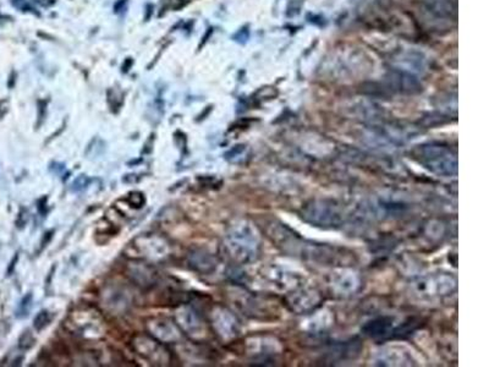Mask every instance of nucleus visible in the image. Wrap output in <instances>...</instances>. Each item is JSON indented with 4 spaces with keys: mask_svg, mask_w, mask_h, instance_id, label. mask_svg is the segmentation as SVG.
<instances>
[{
    "mask_svg": "<svg viewBox=\"0 0 489 367\" xmlns=\"http://www.w3.org/2000/svg\"><path fill=\"white\" fill-rule=\"evenodd\" d=\"M412 158L438 177L458 175V155L451 147L443 143H424L415 147L412 151Z\"/></svg>",
    "mask_w": 489,
    "mask_h": 367,
    "instance_id": "nucleus-1",
    "label": "nucleus"
},
{
    "mask_svg": "<svg viewBox=\"0 0 489 367\" xmlns=\"http://www.w3.org/2000/svg\"><path fill=\"white\" fill-rule=\"evenodd\" d=\"M226 249L236 262H251L258 255L260 238L251 225L240 222L233 225L226 234Z\"/></svg>",
    "mask_w": 489,
    "mask_h": 367,
    "instance_id": "nucleus-2",
    "label": "nucleus"
},
{
    "mask_svg": "<svg viewBox=\"0 0 489 367\" xmlns=\"http://www.w3.org/2000/svg\"><path fill=\"white\" fill-rule=\"evenodd\" d=\"M301 214L310 224L322 228H335L344 219L342 208L332 200H313L303 206Z\"/></svg>",
    "mask_w": 489,
    "mask_h": 367,
    "instance_id": "nucleus-3",
    "label": "nucleus"
},
{
    "mask_svg": "<svg viewBox=\"0 0 489 367\" xmlns=\"http://www.w3.org/2000/svg\"><path fill=\"white\" fill-rule=\"evenodd\" d=\"M132 346L137 351V354L152 363L165 365L170 361L169 354L164 349V346L160 344V341L152 339L147 336H137L132 341Z\"/></svg>",
    "mask_w": 489,
    "mask_h": 367,
    "instance_id": "nucleus-4",
    "label": "nucleus"
},
{
    "mask_svg": "<svg viewBox=\"0 0 489 367\" xmlns=\"http://www.w3.org/2000/svg\"><path fill=\"white\" fill-rule=\"evenodd\" d=\"M419 290V295L420 296H442V295H448V293H451V290L455 289L456 286V281L451 276H446V274H438V276H431L426 279H420V281L415 283Z\"/></svg>",
    "mask_w": 489,
    "mask_h": 367,
    "instance_id": "nucleus-5",
    "label": "nucleus"
},
{
    "mask_svg": "<svg viewBox=\"0 0 489 367\" xmlns=\"http://www.w3.org/2000/svg\"><path fill=\"white\" fill-rule=\"evenodd\" d=\"M134 247L137 249L144 259L151 261L165 259L169 252V244L157 235L139 237L134 242Z\"/></svg>",
    "mask_w": 489,
    "mask_h": 367,
    "instance_id": "nucleus-6",
    "label": "nucleus"
},
{
    "mask_svg": "<svg viewBox=\"0 0 489 367\" xmlns=\"http://www.w3.org/2000/svg\"><path fill=\"white\" fill-rule=\"evenodd\" d=\"M388 81L390 86L393 87V90L407 93V95H415L422 90L420 81L417 80L415 75L409 73L406 70H391L388 75Z\"/></svg>",
    "mask_w": 489,
    "mask_h": 367,
    "instance_id": "nucleus-7",
    "label": "nucleus"
},
{
    "mask_svg": "<svg viewBox=\"0 0 489 367\" xmlns=\"http://www.w3.org/2000/svg\"><path fill=\"white\" fill-rule=\"evenodd\" d=\"M213 327L223 339H233L238 334V324L234 316L226 309L213 312Z\"/></svg>",
    "mask_w": 489,
    "mask_h": 367,
    "instance_id": "nucleus-8",
    "label": "nucleus"
},
{
    "mask_svg": "<svg viewBox=\"0 0 489 367\" xmlns=\"http://www.w3.org/2000/svg\"><path fill=\"white\" fill-rule=\"evenodd\" d=\"M148 331L160 343H178L182 339V332L178 327L172 321L164 319L152 320L148 324Z\"/></svg>",
    "mask_w": 489,
    "mask_h": 367,
    "instance_id": "nucleus-9",
    "label": "nucleus"
},
{
    "mask_svg": "<svg viewBox=\"0 0 489 367\" xmlns=\"http://www.w3.org/2000/svg\"><path fill=\"white\" fill-rule=\"evenodd\" d=\"M362 332L364 336L376 341H384V339L391 338L394 332V319L387 317V316L374 319L364 324Z\"/></svg>",
    "mask_w": 489,
    "mask_h": 367,
    "instance_id": "nucleus-10",
    "label": "nucleus"
},
{
    "mask_svg": "<svg viewBox=\"0 0 489 367\" xmlns=\"http://www.w3.org/2000/svg\"><path fill=\"white\" fill-rule=\"evenodd\" d=\"M177 322L182 332L186 334H191V336L204 334V324L195 310H192L190 307H182L177 311Z\"/></svg>",
    "mask_w": 489,
    "mask_h": 367,
    "instance_id": "nucleus-11",
    "label": "nucleus"
},
{
    "mask_svg": "<svg viewBox=\"0 0 489 367\" xmlns=\"http://www.w3.org/2000/svg\"><path fill=\"white\" fill-rule=\"evenodd\" d=\"M189 262H190L191 267L196 269L197 272L204 273V274H211L216 271V259L206 251L199 250L191 252L189 255Z\"/></svg>",
    "mask_w": 489,
    "mask_h": 367,
    "instance_id": "nucleus-12",
    "label": "nucleus"
},
{
    "mask_svg": "<svg viewBox=\"0 0 489 367\" xmlns=\"http://www.w3.org/2000/svg\"><path fill=\"white\" fill-rule=\"evenodd\" d=\"M127 276H130L131 281L142 286L152 285L157 279V273L154 272V269L149 267L148 264H132V266L127 269Z\"/></svg>",
    "mask_w": 489,
    "mask_h": 367,
    "instance_id": "nucleus-13",
    "label": "nucleus"
},
{
    "mask_svg": "<svg viewBox=\"0 0 489 367\" xmlns=\"http://www.w3.org/2000/svg\"><path fill=\"white\" fill-rule=\"evenodd\" d=\"M51 321H52V315L43 310V311L38 312V315L36 316L33 326L38 332H41L42 329L47 327L48 324H51Z\"/></svg>",
    "mask_w": 489,
    "mask_h": 367,
    "instance_id": "nucleus-14",
    "label": "nucleus"
},
{
    "mask_svg": "<svg viewBox=\"0 0 489 367\" xmlns=\"http://www.w3.org/2000/svg\"><path fill=\"white\" fill-rule=\"evenodd\" d=\"M31 306H32V295H31V294H27L26 296L22 299L21 303L19 305V319L26 317V316L28 315V312H30Z\"/></svg>",
    "mask_w": 489,
    "mask_h": 367,
    "instance_id": "nucleus-15",
    "label": "nucleus"
},
{
    "mask_svg": "<svg viewBox=\"0 0 489 367\" xmlns=\"http://www.w3.org/2000/svg\"><path fill=\"white\" fill-rule=\"evenodd\" d=\"M91 182L92 180L90 177L81 174V175H78V177L75 179L73 185H71V190L75 191V192H80V191L85 190L87 186L90 185V182Z\"/></svg>",
    "mask_w": 489,
    "mask_h": 367,
    "instance_id": "nucleus-16",
    "label": "nucleus"
},
{
    "mask_svg": "<svg viewBox=\"0 0 489 367\" xmlns=\"http://www.w3.org/2000/svg\"><path fill=\"white\" fill-rule=\"evenodd\" d=\"M33 343H35V339L31 336V333H23V336L20 339V346L23 349H30L31 346H33Z\"/></svg>",
    "mask_w": 489,
    "mask_h": 367,
    "instance_id": "nucleus-17",
    "label": "nucleus"
},
{
    "mask_svg": "<svg viewBox=\"0 0 489 367\" xmlns=\"http://www.w3.org/2000/svg\"><path fill=\"white\" fill-rule=\"evenodd\" d=\"M130 199L131 203L134 205L135 207H142L143 202H144V197H143L142 194H140V192H135V194H131Z\"/></svg>",
    "mask_w": 489,
    "mask_h": 367,
    "instance_id": "nucleus-18",
    "label": "nucleus"
}]
</instances>
